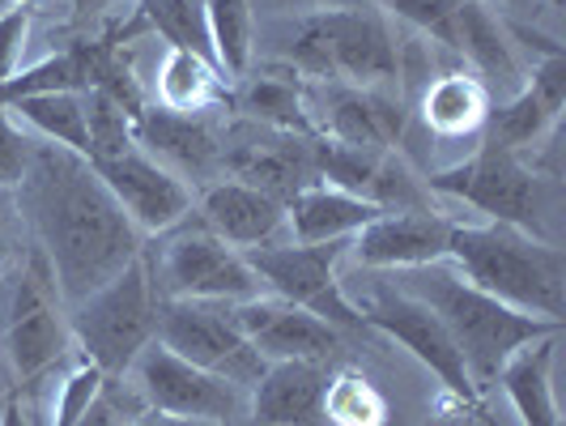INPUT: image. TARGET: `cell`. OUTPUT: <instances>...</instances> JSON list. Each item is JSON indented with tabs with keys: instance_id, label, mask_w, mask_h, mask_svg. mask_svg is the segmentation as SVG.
Listing matches in <instances>:
<instances>
[{
	"instance_id": "cb8c5ba5",
	"label": "cell",
	"mask_w": 566,
	"mask_h": 426,
	"mask_svg": "<svg viewBox=\"0 0 566 426\" xmlns=\"http://www.w3.org/2000/svg\"><path fill=\"white\" fill-rule=\"evenodd\" d=\"M558 337H563V333L528 341L524 350L511 354L507 367L499 371V380H494V384L507 393L520 426H563V418H558V397H554Z\"/></svg>"
},
{
	"instance_id": "f546056e",
	"label": "cell",
	"mask_w": 566,
	"mask_h": 426,
	"mask_svg": "<svg viewBox=\"0 0 566 426\" xmlns=\"http://www.w3.org/2000/svg\"><path fill=\"white\" fill-rule=\"evenodd\" d=\"M324 426H388V401L363 371L340 367L324 384Z\"/></svg>"
},
{
	"instance_id": "4316f807",
	"label": "cell",
	"mask_w": 566,
	"mask_h": 426,
	"mask_svg": "<svg viewBox=\"0 0 566 426\" xmlns=\"http://www.w3.org/2000/svg\"><path fill=\"white\" fill-rule=\"evenodd\" d=\"M205 30H209V48H213L218 73L243 77L252 69L255 48L252 0H205Z\"/></svg>"
},
{
	"instance_id": "60d3db41",
	"label": "cell",
	"mask_w": 566,
	"mask_h": 426,
	"mask_svg": "<svg viewBox=\"0 0 566 426\" xmlns=\"http://www.w3.org/2000/svg\"><path fill=\"white\" fill-rule=\"evenodd\" d=\"M507 9H515V13H537L545 0H503Z\"/></svg>"
},
{
	"instance_id": "7a4b0ae2",
	"label": "cell",
	"mask_w": 566,
	"mask_h": 426,
	"mask_svg": "<svg viewBox=\"0 0 566 426\" xmlns=\"http://www.w3.org/2000/svg\"><path fill=\"white\" fill-rule=\"evenodd\" d=\"M397 282L405 294H413L418 303H426L443 320V329L452 333L455 350H460L464 367L473 375V384H478V393H485L499 380V371L507 367V359L515 350H524L528 341L537 337H549V333H563L558 320L515 312L507 303H499L494 294L464 282L448 260L422 264V269H400Z\"/></svg>"
},
{
	"instance_id": "d6a6232c",
	"label": "cell",
	"mask_w": 566,
	"mask_h": 426,
	"mask_svg": "<svg viewBox=\"0 0 566 426\" xmlns=\"http://www.w3.org/2000/svg\"><path fill=\"white\" fill-rule=\"evenodd\" d=\"M379 9H388L397 22L413 30V34H422V39H434L439 48H448L452 52L455 43V9H460V0H375Z\"/></svg>"
},
{
	"instance_id": "f1b7e54d",
	"label": "cell",
	"mask_w": 566,
	"mask_h": 426,
	"mask_svg": "<svg viewBox=\"0 0 566 426\" xmlns=\"http://www.w3.org/2000/svg\"><path fill=\"white\" fill-rule=\"evenodd\" d=\"M56 90H77V94L90 90V52H85V43H77L73 52H60V56H48L39 60V64H27L13 77H4L0 82V112H9L22 98L56 94Z\"/></svg>"
},
{
	"instance_id": "44dd1931",
	"label": "cell",
	"mask_w": 566,
	"mask_h": 426,
	"mask_svg": "<svg viewBox=\"0 0 566 426\" xmlns=\"http://www.w3.org/2000/svg\"><path fill=\"white\" fill-rule=\"evenodd\" d=\"M277 137H282L277 145H243L227 154V167L234 170L239 184H252L273 200L290 205L303 188L324 179L315 167V137H290V133H277Z\"/></svg>"
},
{
	"instance_id": "b9f144b4",
	"label": "cell",
	"mask_w": 566,
	"mask_h": 426,
	"mask_svg": "<svg viewBox=\"0 0 566 426\" xmlns=\"http://www.w3.org/2000/svg\"><path fill=\"white\" fill-rule=\"evenodd\" d=\"M13 4H27V0H0V13H4V9H13Z\"/></svg>"
},
{
	"instance_id": "74e56055",
	"label": "cell",
	"mask_w": 566,
	"mask_h": 426,
	"mask_svg": "<svg viewBox=\"0 0 566 426\" xmlns=\"http://www.w3.org/2000/svg\"><path fill=\"white\" fill-rule=\"evenodd\" d=\"M0 426H30L27 409H22V397L18 393H9L4 405H0Z\"/></svg>"
},
{
	"instance_id": "d4e9b609",
	"label": "cell",
	"mask_w": 566,
	"mask_h": 426,
	"mask_svg": "<svg viewBox=\"0 0 566 426\" xmlns=\"http://www.w3.org/2000/svg\"><path fill=\"white\" fill-rule=\"evenodd\" d=\"M133 137L142 145L149 158H158L163 167H170L175 175L179 170H209L218 163V137L200 124L197 115H175L163 112V107H145L137 120H133Z\"/></svg>"
},
{
	"instance_id": "4fadbf2b",
	"label": "cell",
	"mask_w": 566,
	"mask_h": 426,
	"mask_svg": "<svg viewBox=\"0 0 566 426\" xmlns=\"http://www.w3.org/2000/svg\"><path fill=\"white\" fill-rule=\"evenodd\" d=\"M94 170H98V179L107 184L115 205L128 214V222L142 235H163V230H170L175 222H184L192 214L188 184L170 167H163L158 158H149L142 145L124 149L119 158L98 163Z\"/></svg>"
},
{
	"instance_id": "277c9868",
	"label": "cell",
	"mask_w": 566,
	"mask_h": 426,
	"mask_svg": "<svg viewBox=\"0 0 566 426\" xmlns=\"http://www.w3.org/2000/svg\"><path fill=\"white\" fill-rule=\"evenodd\" d=\"M285 60L294 73L319 85L379 90L397 82V39L375 9L333 4L298 18Z\"/></svg>"
},
{
	"instance_id": "d6986e66",
	"label": "cell",
	"mask_w": 566,
	"mask_h": 426,
	"mask_svg": "<svg viewBox=\"0 0 566 426\" xmlns=\"http://www.w3.org/2000/svg\"><path fill=\"white\" fill-rule=\"evenodd\" d=\"M418 120L434 142H482L490 120V90L473 69H448L422 85Z\"/></svg>"
},
{
	"instance_id": "e575fe53",
	"label": "cell",
	"mask_w": 566,
	"mask_h": 426,
	"mask_svg": "<svg viewBox=\"0 0 566 426\" xmlns=\"http://www.w3.org/2000/svg\"><path fill=\"white\" fill-rule=\"evenodd\" d=\"M30 158H34V142L18 128L13 115L0 112V188L18 193L30 170Z\"/></svg>"
},
{
	"instance_id": "e0dca14e",
	"label": "cell",
	"mask_w": 566,
	"mask_h": 426,
	"mask_svg": "<svg viewBox=\"0 0 566 426\" xmlns=\"http://www.w3.org/2000/svg\"><path fill=\"white\" fill-rule=\"evenodd\" d=\"M563 107H566V56L554 52V56H545L524 77V85L511 94L499 112H490V120H485L490 133L485 137L528 158L541 145L558 142Z\"/></svg>"
},
{
	"instance_id": "ac0fdd59",
	"label": "cell",
	"mask_w": 566,
	"mask_h": 426,
	"mask_svg": "<svg viewBox=\"0 0 566 426\" xmlns=\"http://www.w3.org/2000/svg\"><path fill=\"white\" fill-rule=\"evenodd\" d=\"M324 363L285 359L269 363L248 393V409L264 426H324Z\"/></svg>"
},
{
	"instance_id": "52a82bcc",
	"label": "cell",
	"mask_w": 566,
	"mask_h": 426,
	"mask_svg": "<svg viewBox=\"0 0 566 426\" xmlns=\"http://www.w3.org/2000/svg\"><path fill=\"white\" fill-rule=\"evenodd\" d=\"M158 299H205V303H243L260 294V278L248 256L218 239L200 218H184L163 230L158 256L145 252Z\"/></svg>"
},
{
	"instance_id": "603a6c76",
	"label": "cell",
	"mask_w": 566,
	"mask_h": 426,
	"mask_svg": "<svg viewBox=\"0 0 566 426\" xmlns=\"http://www.w3.org/2000/svg\"><path fill=\"white\" fill-rule=\"evenodd\" d=\"M452 52L464 56V64L482 77L485 90H490V82L507 85V90H520V85H524V69H520V60H515L511 30L499 22V13H494L485 0H460V9H455Z\"/></svg>"
},
{
	"instance_id": "7bdbcfd3",
	"label": "cell",
	"mask_w": 566,
	"mask_h": 426,
	"mask_svg": "<svg viewBox=\"0 0 566 426\" xmlns=\"http://www.w3.org/2000/svg\"><path fill=\"white\" fill-rule=\"evenodd\" d=\"M545 9H554V13H558V9H563V0H545Z\"/></svg>"
},
{
	"instance_id": "8d00e7d4",
	"label": "cell",
	"mask_w": 566,
	"mask_h": 426,
	"mask_svg": "<svg viewBox=\"0 0 566 426\" xmlns=\"http://www.w3.org/2000/svg\"><path fill=\"white\" fill-rule=\"evenodd\" d=\"M13 252H18V197L0 188V273L9 269Z\"/></svg>"
},
{
	"instance_id": "ab89813d",
	"label": "cell",
	"mask_w": 566,
	"mask_h": 426,
	"mask_svg": "<svg viewBox=\"0 0 566 426\" xmlns=\"http://www.w3.org/2000/svg\"><path fill=\"white\" fill-rule=\"evenodd\" d=\"M73 4V13H103V9H112L115 0H69Z\"/></svg>"
},
{
	"instance_id": "d590c367",
	"label": "cell",
	"mask_w": 566,
	"mask_h": 426,
	"mask_svg": "<svg viewBox=\"0 0 566 426\" xmlns=\"http://www.w3.org/2000/svg\"><path fill=\"white\" fill-rule=\"evenodd\" d=\"M30 22H34V0L13 4L0 13V82L22 69V52L30 43Z\"/></svg>"
},
{
	"instance_id": "3957f363",
	"label": "cell",
	"mask_w": 566,
	"mask_h": 426,
	"mask_svg": "<svg viewBox=\"0 0 566 426\" xmlns=\"http://www.w3.org/2000/svg\"><path fill=\"white\" fill-rule=\"evenodd\" d=\"M448 264L464 282L494 294L515 312L558 320L566 315L563 248L507 222H455Z\"/></svg>"
},
{
	"instance_id": "5b68a950",
	"label": "cell",
	"mask_w": 566,
	"mask_h": 426,
	"mask_svg": "<svg viewBox=\"0 0 566 426\" xmlns=\"http://www.w3.org/2000/svg\"><path fill=\"white\" fill-rule=\"evenodd\" d=\"M426 184H430V193L464 200L485 222H507V227L545 239L549 175H541L524 154H515L507 145L482 137L460 163L430 170Z\"/></svg>"
},
{
	"instance_id": "5bb4252c",
	"label": "cell",
	"mask_w": 566,
	"mask_h": 426,
	"mask_svg": "<svg viewBox=\"0 0 566 426\" xmlns=\"http://www.w3.org/2000/svg\"><path fill=\"white\" fill-rule=\"evenodd\" d=\"M319 142L363 149V154H388L405 137V107L379 90L358 85H319L307 94Z\"/></svg>"
},
{
	"instance_id": "1f68e13d",
	"label": "cell",
	"mask_w": 566,
	"mask_h": 426,
	"mask_svg": "<svg viewBox=\"0 0 566 426\" xmlns=\"http://www.w3.org/2000/svg\"><path fill=\"white\" fill-rule=\"evenodd\" d=\"M145 13L154 18V27L163 30L170 48L213 60L209 30H205V0H154V4H145Z\"/></svg>"
},
{
	"instance_id": "836d02e7",
	"label": "cell",
	"mask_w": 566,
	"mask_h": 426,
	"mask_svg": "<svg viewBox=\"0 0 566 426\" xmlns=\"http://www.w3.org/2000/svg\"><path fill=\"white\" fill-rule=\"evenodd\" d=\"M103 371L94 367L90 359H82L77 367L64 371V380L56 384V401H52V423L48 426H77L82 423V414L90 409V401L98 397V388H103Z\"/></svg>"
},
{
	"instance_id": "8fae6325",
	"label": "cell",
	"mask_w": 566,
	"mask_h": 426,
	"mask_svg": "<svg viewBox=\"0 0 566 426\" xmlns=\"http://www.w3.org/2000/svg\"><path fill=\"white\" fill-rule=\"evenodd\" d=\"M345 252H349V239H333V243H294L290 239V243H260L243 256L260 285H269L277 299L307 308L337 329V324H363L337 278Z\"/></svg>"
},
{
	"instance_id": "30bf717a",
	"label": "cell",
	"mask_w": 566,
	"mask_h": 426,
	"mask_svg": "<svg viewBox=\"0 0 566 426\" xmlns=\"http://www.w3.org/2000/svg\"><path fill=\"white\" fill-rule=\"evenodd\" d=\"M69 345H73V329H69L64 299L56 290V273L48 256L30 248L18 285H13V303H9V329H4L9 363L22 384H34L69 354Z\"/></svg>"
},
{
	"instance_id": "484cf974",
	"label": "cell",
	"mask_w": 566,
	"mask_h": 426,
	"mask_svg": "<svg viewBox=\"0 0 566 426\" xmlns=\"http://www.w3.org/2000/svg\"><path fill=\"white\" fill-rule=\"evenodd\" d=\"M154 94H158V107L175 115H200L230 103L227 77L218 73V64L184 48H167V56L158 60Z\"/></svg>"
},
{
	"instance_id": "7402d4cb",
	"label": "cell",
	"mask_w": 566,
	"mask_h": 426,
	"mask_svg": "<svg viewBox=\"0 0 566 426\" xmlns=\"http://www.w3.org/2000/svg\"><path fill=\"white\" fill-rule=\"evenodd\" d=\"M379 214L384 205L375 200L354 197L333 184H312L285 205V227L294 243H333V239H354Z\"/></svg>"
},
{
	"instance_id": "4dcf8cb0",
	"label": "cell",
	"mask_w": 566,
	"mask_h": 426,
	"mask_svg": "<svg viewBox=\"0 0 566 426\" xmlns=\"http://www.w3.org/2000/svg\"><path fill=\"white\" fill-rule=\"evenodd\" d=\"M243 112L269 124L273 133H290V137H315V120L312 107H307V94L294 82H282V77H260V82L248 85L243 94Z\"/></svg>"
},
{
	"instance_id": "83f0119b",
	"label": "cell",
	"mask_w": 566,
	"mask_h": 426,
	"mask_svg": "<svg viewBox=\"0 0 566 426\" xmlns=\"http://www.w3.org/2000/svg\"><path fill=\"white\" fill-rule=\"evenodd\" d=\"M9 115L27 120L30 128L52 145H64L73 154H90V133H85V98L77 90H56V94H34L13 103Z\"/></svg>"
},
{
	"instance_id": "f35d334b",
	"label": "cell",
	"mask_w": 566,
	"mask_h": 426,
	"mask_svg": "<svg viewBox=\"0 0 566 426\" xmlns=\"http://www.w3.org/2000/svg\"><path fill=\"white\" fill-rule=\"evenodd\" d=\"M128 426H205V423H192V418H170V414H158V409H145V414H137Z\"/></svg>"
},
{
	"instance_id": "8992f818",
	"label": "cell",
	"mask_w": 566,
	"mask_h": 426,
	"mask_svg": "<svg viewBox=\"0 0 566 426\" xmlns=\"http://www.w3.org/2000/svg\"><path fill=\"white\" fill-rule=\"evenodd\" d=\"M158 290H154V273L145 248L133 264H124L107 285H98L90 299H82L69 329L73 341L82 345V354L103 371V375H124L137 363L145 345L154 341L158 329Z\"/></svg>"
},
{
	"instance_id": "2e32d148",
	"label": "cell",
	"mask_w": 566,
	"mask_h": 426,
	"mask_svg": "<svg viewBox=\"0 0 566 426\" xmlns=\"http://www.w3.org/2000/svg\"><path fill=\"white\" fill-rule=\"evenodd\" d=\"M230 312L264 363H285V359L324 363L337 350V329L328 320H319L307 308H294L277 294H255L243 303H230Z\"/></svg>"
},
{
	"instance_id": "ba28073f",
	"label": "cell",
	"mask_w": 566,
	"mask_h": 426,
	"mask_svg": "<svg viewBox=\"0 0 566 426\" xmlns=\"http://www.w3.org/2000/svg\"><path fill=\"white\" fill-rule=\"evenodd\" d=\"M349 303H354V312H358L363 324H370V329H379L384 337H392L397 345H405V350L443 384L448 397L460 401L464 409H478V405H482V393H478L473 375L464 367L452 333L443 329V320L430 312L426 303H418L413 294H405L400 285L379 282V278H370L358 294H349Z\"/></svg>"
},
{
	"instance_id": "9c48e42d",
	"label": "cell",
	"mask_w": 566,
	"mask_h": 426,
	"mask_svg": "<svg viewBox=\"0 0 566 426\" xmlns=\"http://www.w3.org/2000/svg\"><path fill=\"white\" fill-rule=\"evenodd\" d=\"M154 341H163L170 354L188 359L192 367L222 375L230 384L248 388L264 375V359L234 324L230 303H205V299H163L158 303V329Z\"/></svg>"
},
{
	"instance_id": "9a60e30c",
	"label": "cell",
	"mask_w": 566,
	"mask_h": 426,
	"mask_svg": "<svg viewBox=\"0 0 566 426\" xmlns=\"http://www.w3.org/2000/svg\"><path fill=\"white\" fill-rule=\"evenodd\" d=\"M455 222L430 209H400V214H379L349 239L354 260L367 273H400V269H422L448 260Z\"/></svg>"
},
{
	"instance_id": "7c38bea8",
	"label": "cell",
	"mask_w": 566,
	"mask_h": 426,
	"mask_svg": "<svg viewBox=\"0 0 566 426\" xmlns=\"http://www.w3.org/2000/svg\"><path fill=\"white\" fill-rule=\"evenodd\" d=\"M128 371H133V384H137L145 405L158 414H170V418L222 426L239 414H248V388L230 384L213 371L192 367L188 359L170 354L163 341H149Z\"/></svg>"
},
{
	"instance_id": "ffe728a7",
	"label": "cell",
	"mask_w": 566,
	"mask_h": 426,
	"mask_svg": "<svg viewBox=\"0 0 566 426\" xmlns=\"http://www.w3.org/2000/svg\"><path fill=\"white\" fill-rule=\"evenodd\" d=\"M197 218L218 239H227L230 248L248 252V248H260V243H273V235L285 227V205L273 200L269 193L252 188V184L227 179V184H213L200 197Z\"/></svg>"
},
{
	"instance_id": "6da1fadb",
	"label": "cell",
	"mask_w": 566,
	"mask_h": 426,
	"mask_svg": "<svg viewBox=\"0 0 566 426\" xmlns=\"http://www.w3.org/2000/svg\"><path fill=\"white\" fill-rule=\"evenodd\" d=\"M18 214L56 273L64 308H77L142 256V230L115 205L98 170L64 145L34 142V158L18 188Z\"/></svg>"
}]
</instances>
